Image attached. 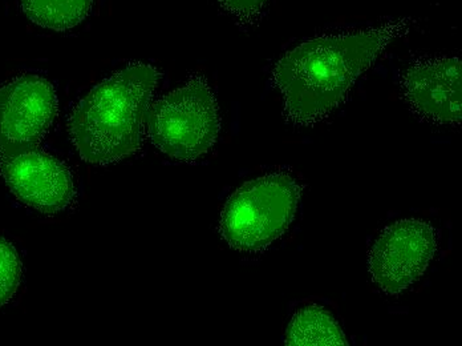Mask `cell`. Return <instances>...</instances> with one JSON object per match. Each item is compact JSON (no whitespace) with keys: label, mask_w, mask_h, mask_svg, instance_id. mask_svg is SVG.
<instances>
[{"label":"cell","mask_w":462,"mask_h":346,"mask_svg":"<svg viewBox=\"0 0 462 346\" xmlns=\"http://www.w3.org/2000/svg\"><path fill=\"white\" fill-rule=\"evenodd\" d=\"M411 22L399 19L370 30L318 36L284 53L273 70V81L287 119L301 126L326 119L390 42L410 31Z\"/></svg>","instance_id":"1"},{"label":"cell","mask_w":462,"mask_h":346,"mask_svg":"<svg viewBox=\"0 0 462 346\" xmlns=\"http://www.w3.org/2000/svg\"><path fill=\"white\" fill-rule=\"evenodd\" d=\"M159 78L149 64H131L93 87L76 104L69 126L81 159L111 164L137 152Z\"/></svg>","instance_id":"2"},{"label":"cell","mask_w":462,"mask_h":346,"mask_svg":"<svg viewBox=\"0 0 462 346\" xmlns=\"http://www.w3.org/2000/svg\"><path fill=\"white\" fill-rule=\"evenodd\" d=\"M301 190L287 173H273L242 185L227 199L219 232L242 252L266 249L294 220Z\"/></svg>","instance_id":"3"},{"label":"cell","mask_w":462,"mask_h":346,"mask_svg":"<svg viewBox=\"0 0 462 346\" xmlns=\"http://www.w3.org/2000/svg\"><path fill=\"white\" fill-rule=\"evenodd\" d=\"M152 143L177 162H196L216 145L221 129L218 104L208 81L194 76L149 107Z\"/></svg>","instance_id":"4"},{"label":"cell","mask_w":462,"mask_h":346,"mask_svg":"<svg viewBox=\"0 0 462 346\" xmlns=\"http://www.w3.org/2000/svg\"><path fill=\"white\" fill-rule=\"evenodd\" d=\"M58 114L47 79L22 75L0 87V160L35 151Z\"/></svg>","instance_id":"5"},{"label":"cell","mask_w":462,"mask_h":346,"mask_svg":"<svg viewBox=\"0 0 462 346\" xmlns=\"http://www.w3.org/2000/svg\"><path fill=\"white\" fill-rule=\"evenodd\" d=\"M438 246V230L427 221H396L383 230L372 247L368 256L372 280L391 296L407 291L427 271Z\"/></svg>","instance_id":"6"},{"label":"cell","mask_w":462,"mask_h":346,"mask_svg":"<svg viewBox=\"0 0 462 346\" xmlns=\"http://www.w3.org/2000/svg\"><path fill=\"white\" fill-rule=\"evenodd\" d=\"M461 69L457 56H439L417 61L404 72L402 95L420 119L438 126H460Z\"/></svg>","instance_id":"7"},{"label":"cell","mask_w":462,"mask_h":346,"mask_svg":"<svg viewBox=\"0 0 462 346\" xmlns=\"http://www.w3.org/2000/svg\"><path fill=\"white\" fill-rule=\"evenodd\" d=\"M0 174L19 201L44 215L67 210L75 198L69 168L38 149L0 160Z\"/></svg>","instance_id":"8"},{"label":"cell","mask_w":462,"mask_h":346,"mask_svg":"<svg viewBox=\"0 0 462 346\" xmlns=\"http://www.w3.org/2000/svg\"><path fill=\"white\" fill-rule=\"evenodd\" d=\"M291 346L348 345L345 332L337 320L319 305H310L292 317L286 333Z\"/></svg>","instance_id":"9"},{"label":"cell","mask_w":462,"mask_h":346,"mask_svg":"<svg viewBox=\"0 0 462 346\" xmlns=\"http://www.w3.org/2000/svg\"><path fill=\"white\" fill-rule=\"evenodd\" d=\"M93 0H22L30 21L53 31H67L88 16Z\"/></svg>","instance_id":"10"},{"label":"cell","mask_w":462,"mask_h":346,"mask_svg":"<svg viewBox=\"0 0 462 346\" xmlns=\"http://www.w3.org/2000/svg\"><path fill=\"white\" fill-rule=\"evenodd\" d=\"M22 261L15 247L0 236V306L15 297L22 283Z\"/></svg>","instance_id":"11"},{"label":"cell","mask_w":462,"mask_h":346,"mask_svg":"<svg viewBox=\"0 0 462 346\" xmlns=\"http://www.w3.org/2000/svg\"><path fill=\"white\" fill-rule=\"evenodd\" d=\"M225 11L241 23L252 24L263 13L269 0H217Z\"/></svg>","instance_id":"12"}]
</instances>
